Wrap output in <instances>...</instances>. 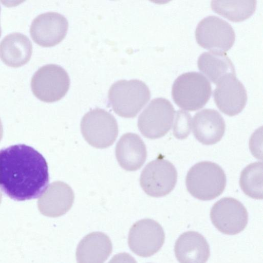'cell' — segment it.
<instances>
[{"label": "cell", "instance_id": "cell-1", "mask_svg": "<svg viewBox=\"0 0 263 263\" xmlns=\"http://www.w3.org/2000/svg\"><path fill=\"white\" fill-rule=\"evenodd\" d=\"M49 182L47 162L36 150L25 144L0 150V189L16 201L38 198Z\"/></svg>", "mask_w": 263, "mask_h": 263}, {"label": "cell", "instance_id": "cell-2", "mask_svg": "<svg viewBox=\"0 0 263 263\" xmlns=\"http://www.w3.org/2000/svg\"><path fill=\"white\" fill-rule=\"evenodd\" d=\"M186 186L194 197L203 201L214 199L224 191L226 174L217 164L202 161L194 165L186 177Z\"/></svg>", "mask_w": 263, "mask_h": 263}, {"label": "cell", "instance_id": "cell-3", "mask_svg": "<svg viewBox=\"0 0 263 263\" xmlns=\"http://www.w3.org/2000/svg\"><path fill=\"white\" fill-rule=\"evenodd\" d=\"M151 92L148 86L137 79L121 80L110 86L108 100L114 111L124 118H133L148 102Z\"/></svg>", "mask_w": 263, "mask_h": 263}, {"label": "cell", "instance_id": "cell-4", "mask_svg": "<svg viewBox=\"0 0 263 263\" xmlns=\"http://www.w3.org/2000/svg\"><path fill=\"white\" fill-rule=\"evenodd\" d=\"M211 84L200 72H187L178 76L172 88L174 102L181 108L195 111L202 108L210 99Z\"/></svg>", "mask_w": 263, "mask_h": 263}, {"label": "cell", "instance_id": "cell-5", "mask_svg": "<svg viewBox=\"0 0 263 263\" xmlns=\"http://www.w3.org/2000/svg\"><path fill=\"white\" fill-rule=\"evenodd\" d=\"M70 78L61 66L54 64H46L34 73L31 88L34 95L45 102H53L62 99L70 86Z\"/></svg>", "mask_w": 263, "mask_h": 263}, {"label": "cell", "instance_id": "cell-6", "mask_svg": "<svg viewBox=\"0 0 263 263\" xmlns=\"http://www.w3.org/2000/svg\"><path fill=\"white\" fill-rule=\"evenodd\" d=\"M81 130L85 140L91 146L105 148L111 145L118 134L115 117L105 110L96 108L82 118Z\"/></svg>", "mask_w": 263, "mask_h": 263}, {"label": "cell", "instance_id": "cell-7", "mask_svg": "<svg viewBox=\"0 0 263 263\" xmlns=\"http://www.w3.org/2000/svg\"><path fill=\"white\" fill-rule=\"evenodd\" d=\"M175 110L163 98L152 100L139 116L138 126L145 137L154 139L164 136L173 124Z\"/></svg>", "mask_w": 263, "mask_h": 263}, {"label": "cell", "instance_id": "cell-8", "mask_svg": "<svg viewBox=\"0 0 263 263\" xmlns=\"http://www.w3.org/2000/svg\"><path fill=\"white\" fill-rule=\"evenodd\" d=\"M195 37L201 47L211 51L223 52L233 46L235 34L228 22L216 16L209 15L198 24Z\"/></svg>", "mask_w": 263, "mask_h": 263}, {"label": "cell", "instance_id": "cell-9", "mask_svg": "<svg viewBox=\"0 0 263 263\" xmlns=\"http://www.w3.org/2000/svg\"><path fill=\"white\" fill-rule=\"evenodd\" d=\"M177 180L175 167L162 158L149 162L143 168L140 177L142 189L146 194L153 197L168 194L174 189Z\"/></svg>", "mask_w": 263, "mask_h": 263}, {"label": "cell", "instance_id": "cell-10", "mask_svg": "<svg viewBox=\"0 0 263 263\" xmlns=\"http://www.w3.org/2000/svg\"><path fill=\"white\" fill-rule=\"evenodd\" d=\"M164 240L165 234L161 225L153 219L145 218L138 220L132 226L128 244L135 254L147 257L161 249Z\"/></svg>", "mask_w": 263, "mask_h": 263}, {"label": "cell", "instance_id": "cell-11", "mask_svg": "<svg viewBox=\"0 0 263 263\" xmlns=\"http://www.w3.org/2000/svg\"><path fill=\"white\" fill-rule=\"evenodd\" d=\"M210 217L215 228L228 235L241 232L248 221V214L244 205L232 197H224L217 201L211 208Z\"/></svg>", "mask_w": 263, "mask_h": 263}, {"label": "cell", "instance_id": "cell-12", "mask_svg": "<svg viewBox=\"0 0 263 263\" xmlns=\"http://www.w3.org/2000/svg\"><path fill=\"white\" fill-rule=\"evenodd\" d=\"M68 28V21L64 15L48 12L34 18L30 26V33L35 43L48 47L62 41L67 34Z\"/></svg>", "mask_w": 263, "mask_h": 263}, {"label": "cell", "instance_id": "cell-13", "mask_svg": "<svg viewBox=\"0 0 263 263\" xmlns=\"http://www.w3.org/2000/svg\"><path fill=\"white\" fill-rule=\"evenodd\" d=\"M213 97L219 110L229 116L240 113L247 101L243 85L233 74L226 76L216 84Z\"/></svg>", "mask_w": 263, "mask_h": 263}, {"label": "cell", "instance_id": "cell-14", "mask_svg": "<svg viewBox=\"0 0 263 263\" xmlns=\"http://www.w3.org/2000/svg\"><path fill=\"white\" fill-rule=\"evenodd\" d=\"M74 199L73 190L62 181L51 183L37 201L40 213L50 217L66 214L71 208Z\"/></svg>", "mask_w": 263, "mask_h": 263}, {"label": "cell", "instance_id": "cell-15", "mask_svg": "<svg viewBox=\"0 0 263 263\" xmlns=\"http://www.w3.org/2000/svg\"><path fill=\"white\" fill-rule=\"evenodd\" d=\"M194 137L200 143L212 145L219 142L225 132V122L220 113L213 109L197 112L192 120Z\"/></svg>", "mask_w": 263, "mask_h": 263}, {"label": "cell", "instance_id": "cell-16", "mask_svg": "<svg viewBox=\"0 0 263 263\" xmlns=\"http://www.w3.org/2000/svg\"><path fill=\"white\" fill-rule=\"evenodd\" d=\"M174 251L180 263H205L210 254L206 240L195 231L181 234L175 242Z\"/></svg>", "mask_w": 263, "mask_h": 263}, {"label": "cell", "instance_id": "cell-17", "mask_svg": "<svg viewBox=\"0 0 263 263\" xmlns=\"http://www.w3.org/2000/svg\"><path fill=\"white\" fill-rule=\"evenodd\" d=\"M115 153L120 165L127 171L139 169L147 156L143 140L138 135L131 133L125 134L120 138L117 143Z\"/></svg>", "mask_w": 263, "mask_h": 263}, {"label": "cell", "instance_id": "cell-18", "mask_svg": "<svg viewBox=\"0 0 263 263\" xmlns=\"http://www.w3.org/2000/svg\"><path fill=\"white\" fill-rule=\"evenodd\" d=\"M112 250L109 237L101 232H93L80 241L76 250L77 263H104Z\"/></svg>", "mask_w": 263, "mask_h": 263}, {"label": "cell", "instance_id": "cell-19", "mask_svg": "<svg viewBox=\"0 0 263 263\" xmlns=\"http://www.w3.org/2000/svg\"><path fill=\"white\" fill-rule=\"evenodd\" d=\"M32 51L31 41L20 32L7 35L0 43V58L8 66L18 67L26 64Z\"/></svg>", "mask_w": 263, "mask_h": 263}, {"label": "cell", "instance_id": "cell-20", "mask_svg": "<svg viewBox=\"0 0 263 263\" xmlns=\"http://www.w3.org/2000/svg\"><path fill=\"white\" fill-rule=\"evenodd\" d=\"M197 64L199 70L216 84L227 75H236L233 64L224 52H204L199 57Z\"/></svg>", "mask_w": 263, "mask_h": 263}, {"label": "cell", "instance_id": "cell-21", "mask_svg": "<svg viewBox=\"0 0 263 263\" xmlns=\"http://www.w3.org/2000/svg\"><path fill=\"white\" fill-rule=\"evenodd\" d=\"M256 1H212V9L217 14L235 22L250 17L255 12Z\"/></svg>", "mask_w": 263, "mask_h": 263}, {"label": "cell", "instance_id": "cell-22", "mask_svg": "<svg viewBox=\"0 0 263 263\" xmlns=\"http://www.w3.org/2000/svg\"><path fill=\"white\" fill-rule=\"evenodd\" d=\"M262 163L256 162L247 166L241 172L239 180L240 187L249 197L262 198Z\"/></svg>", "mask_w": 263, "mask_h": 263}, {"label": "cell", "instance_id": "cell-23", "mask_svg": "<svg viewBox=\"0 0 263 263\" xmlns=\"http://www.w3.org/2000/svg\"><path fill=\"white\" fill-rule=\"evenodd\" d=\"M173 134L179 139L186 138L191 133L192 117L185 111L179 110L175 112Z\"/></svg>", "mask_w": 263, "mask_h": 263}, {"label": "cell", "instance_id": "cell-24", "mask_svg": "<svg viewBox=\"0 0 263 263\" xmlns=\"http://www.w3.org/2000/svg\"><path fill=\"white\" fill-rule=\"evenodd\" d=\"M108 263H137L135 258L126 252L120 253L114 256Z\"/></svg>", "mask_w": 263, "mask_h": 263}, {"label": "cell", "instance_id": "cell-25", "mask_svg": "<svg viewBox=\"0 0 263 263\" xmlns=\"http://www.w3.org/2000/svg\"><path fill=\"white\" fill-rule=\"evenodd\" d=\"M3 125L1 122V120L0 119V141L1 140L2 137H3Z\"/></svg>", "mask_w": 263, "mask_h": 263}, {"label": "cell", "instance_id": "cell-26", "mask_svg": "<svg viewBox=\"0 0 263 263\" xmlns=\"http://www.w3.org/2000/svg\"><path fill=\"white\" fill-rule=\"evenodd\" d=\"M2 194L0 191V204L1 203V201H2Z\"/></svg>", "mask_w": 263, "mask_h": 263}, {"label": "cell", "instance_id": "cell-27", "mask_svg": "<svg viewBox=\"0 0 263 263\" xmlns=\"http://www.w3.org/2000/svg\"><path fill=\"white\" fill-rule=\"evenodd\" d=\"M1 6H0V13H1ZM1 34H2V29H1V25H0V37L1 36Z\"/></svg>", "mask_w": 263, "mask_h": 263}]
</instances>
